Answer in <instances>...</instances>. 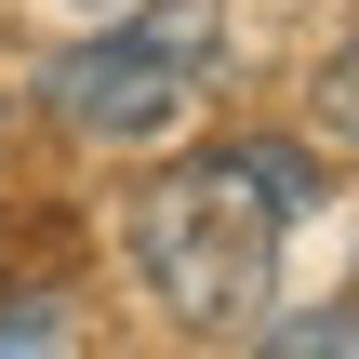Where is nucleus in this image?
Listing matches in <instances>:
<instances>
[{"instance_id":"1","label":"nucleus","mask_w":359,"mask_h":359,"mask_svg":"<svg viewBox=\"0 0 359 359\" xmlns=\"http://www.w3.org/2000/svg\"><path fill=\"white\" fill-rule=\"evenodd\" d=\"M320 213V160L306 147H213V160H173L147 200H133V266L147 293L187 320V333H226L266 306L280 280V226Z\"/></svg>"},{"instance_id":"2","label":"nucleus","mask_w":359,"mask_h":359,"mask_svg":"<svg viewBox=\"0 0 359 359\" xmlns=\"http://www.w3.org/2000/svg\"><path fill=\"white\" fill-rule=\"evenodd\" d=\"M213 53H226V0H147V13H120L107 40H80L40 93H53L80 133H160V120L200 107Z\"/></svg>"},{"instance_id":"3","label":"nucleus","mask_w":359,"mask_h":359,"mask_svg":"<svg viewBox=\"0 0 359 359\" xmlns=\"http://www.w3.org/2000/svg\"><path fill=\"white\" fill-rule=\"evenodd\" d=\"M266 346L280 359H359V293L346 306H306V320H266Z\"/></svg>"},{"instance_id":"4","label":"nucleus","mask_w":359,"mask_h":359,"mask_svg":"<svg viewBox=\"0 0 359 359\" xmlns=\"http://www.w3.org/2000/svg\"><path fill=\"white\" fill-rule=\"evenodd\" d=\"M67 346V306L53 293H0V359H53Z\"/></svg>"},{"instance_id":"5","label":"nucleus","mask_w":359,"mask_h":359,"mask_svg":"<svg viewBox=\"0 0 359 359\" xmlns=\"http://www.w3.org/2000/svg\"><path fill=\"white\" fill-rule=\"evenodd\" d=\"M320 120H333V133H346V147H359V40H346V53H333V67H320Z\"/></svg>"}]
</instances>
